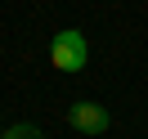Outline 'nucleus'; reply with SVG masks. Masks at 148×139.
<instances>
[{"mask_svg":"<svg viewBox=\"0 0 148 139\" xmlns=\"http://www.w3.org/2000/svg\"><path fill=\"white\" fill-rule=\"evenodd\" d=\"M49 63H54L58 72H81V67L90 63V45H85V31L63 27L54 40H49Z\"/></svg>","mask_w":148,"mask_h":139,"instance_id":"nucleus-1","label":"nucleus"},{"mask_svg":"<svg viewBox=\"0 0 148 139\" xmlns=\"http://www.w3.org/2000/svg\"><path fill=\"white\" fill-rule=\"evenodd\" d=\"M67 126H72L76 135H103V130L112 126V117H108V108H103V103L76 99L72 108H67Z\"/></svg>","mask_w":148,"mask_h":139,"instance_id":"nucleus-2","label":"nucleus"},{"mask_svg":"<svg viewBox=\"0 0 148 139\" xmlns=\"http://www.w3.org/2000/svg\"><path fill=\"white\" fill-rule=\"evenodd\" d=\"M0 139H45L36 126H27V121H18V126H5V135Z\"/></svg>","mask_w":148,"mask_h":139,"instance_id":"nucleus-3","label":"nucleus"},{"mask_svg":"<svg viewBox=\"0 0 148 139\" xmlns=\"http://www.w3.org/2000/svg\"><path fill=\"white\" fill-rule=\"evenodd\" d=\"M0 135H5V126H0Z\"/></svg>","mask_w":148,"mask_h":139,"instance_id":"nucleus-4","label":"nucleus"}]
</instances>
